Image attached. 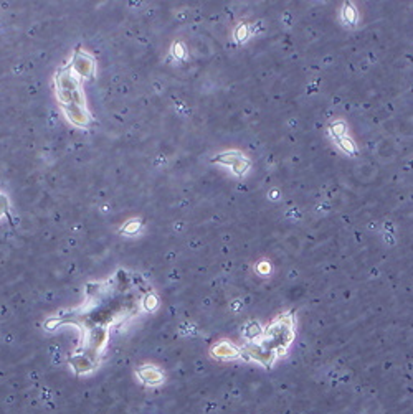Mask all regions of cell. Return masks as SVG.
I'll list each match as a JSON object with an SVG mask.
<instances>
[{
    "instance_id": "cell-1",
    "label": "cell",
    "mask_w": 413,
    "mask_h": 414,
    "mask_svg": "<svg viewBox=\"0 0 413 414\" xmlns=\"http://www.w3.org/2000/svg\"><path fill=\"white\" fill-rule=\"evenodd\" d=\"M139 378L143 380V383H146V385H156V383H160V381H162V374L152 366H143L139 370Z\"/></svg>"
},
{
    "instance_id": "cell-2",
    "label": "cell",
    "mask_w": 413,
    "mask_h": 414,
    "mask_svg": "<svg viewBox=\"0 0 413 414\" xmlns=\"http://www.w3.org/2000/svg\"><path fill=\"white\" fill-rule=\"evenodd\" d=\"M240 353L242 352L231 344H218L214 348V355H217V357H220V358H236Z\"/></svg>"
},
{
    "instance_id": "cell-3",
    "label": "cell",
    "mask_w": 413,
    "mask_h": 414,
    "mask_svg": "<svg viewBox=\"0 0 413 414\" xmlns=\"http://www.w3.org/2000/svg\"><path fill=\"white\" fill-rule=\"evenodd\" d=\"M335 139V142H337V144L340 145V148L342 150H346L347 154H356V148H354V144L352 142L347 139V137H344V135H339V137H334Z\"/></svg>"
},
{
    "instance_id": "cell-4",
    "label": "cell",
    "mask_w": 413,
    "mask_h": 414,
    "mask_svg": "<svg viewBox=\"0 0 413 414\" xmlns=\"http://www.w3.org/2000/svg\"><path fill=\"white\" fill-rule=\"evenodd\" d=\"M247 335H248L250 338H256V337H260V335H261V332H260V327H258L256 323H250Z\"/></svg>"
},
{
    "instance_id": "cell-5",
    "label": "cell",
    "mask_w": 413,
    "mask_h": 414,
    "mask_svg": "<svg viewBox=\"0 0 413 414\" xmlns=\"http://www.w3.org/2000/svg\"><path fill=\"white\" fill-rule=\"evenodd\" d=\"M156 304H157V299H156L154 295H151V297H147V299H146L144 306H146L147 309H154V307H156Z\"/></svg>"
}]
</instances>
